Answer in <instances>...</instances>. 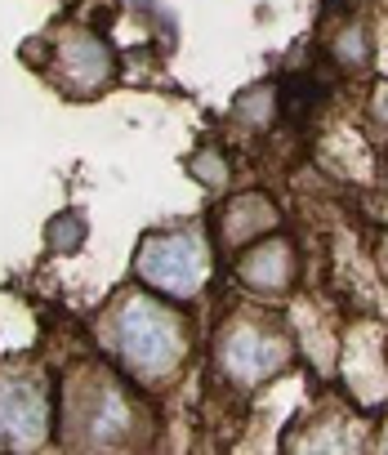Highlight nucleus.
<instances>
[{"mask_svg":"<svg viewBox=\"0 0 388 455\" xmlns=\"http://www.w3.org/2000/svg\"><path fill=\"white\" fill-rule=\"evenodd\" d=\"M112 344L134 375L165 379L187 353V331L165 304L147 295H125L112 313Z\"/></svg>","mask_w":388,"mask_h":455,"instance_id":"obj_1","label":"nucleus"},{"mask_svg":"<svg viewBox=\"0 0 388 455\" xmlns=\"http://www.w3.org/2000/svg\"><path fill=\"white\" fill-rule=\"evenodd\" d=\"M63 437L76 442V446H90V451L143 437L139 406L116 384V375H107L99 366L76 371V379L67 384V428H63Z\"/></svg>","mask_w":388,"mask_h":455,"instance_id":"obj_2","label":"nucleus"},{"mask_svg":"<svg viewBox=\"0 0 388 455\" xmlns=\"http://www.w3.org/2000/svg\"><path fill=\"white\" fill-rule=\"evenodd\" d=\"M134 268L147 286L178 295V299H192L206 286V246L192 233H152L139 246Z\"/></svg>","mask_w":388,"mask_h":455,"instance_id":"obj_3","label":"nucleus"},{"mask_svg":"<svg viewBox=\"0 0 388 455\" xmlns=\"http://www.w3.org/2000/svg\"><path fill=\"white\" fill-rule=\"evenodd\" d=\"M290 362V344L286 335L268 331L264 322L237 317L224 335H219V371L233 384H264L273 371H281Z\"/></svg>","mask_w":388,"mask_h":455,"instance_id":"obj_4","label":"nucleus"},{"mask_svg":"<svg viewBox=\"0 0 388 455\" xmlns=\"http://www.w3.org/2000/svg\"><path fill=\"white\" fill-rule=\"evenodd\" d=\"M50 428V402L41 379L32 375H5L0 379V442L14 451H32L45 442Z\"/></svg>","mask_w":388,"mask_h":455,"instance_id":"obj_5","label":"nucleus"},{"mask_svg":"<svg viewBox=\"0 0 388 455\" xmlns=\"http://www.w3.org/2000/svg\"><path fill=\"white\" fill-rule=\"evenodd\" d=\"M59 59H63V81H67V90L90 94V90H99V85L112 76V54H107V45L94 41L90 32L63 36Z\"/></svg>","mask_w":388,"mask_h":455,"instance_id":"obj_6","label":"nucleus"},{"mask_svg":"<svg viewBox=\"0 0 388 455\" xmlns=\"http://www.w3.org/2000/svg\"><path fill=\"white\" fill-rule=\"evenodd\" d=\"M295 273V255L286 242H264L242 259V282L255 291H286Z\"/></svg>","mask_w":388,"mask_h":455,"instance_id":"obj_7","label":"nucleus"},{"mask_svg":"<svg viewBox=\"0 0 388 455\" xmlns=\"http://www.w3.org/2000/svg\"><path fill=\"white\" fill-rule=\"evenodd\" d=\"M277 223V210L268 205V196H242L228 205V219H224V242H250L255 233H268Z\"/></svg>","mask_w":388,"mask_h":455,"instance_id":"obj_8","label":"nucleus"},{"mask_svg":"<svg viewBox=\"0 0 388 455\" xmlns=\"http://www.w3.org/2000/svg\"><path fill=\"white\" fill-rule=\"evenodd\" d=\"M317 103H321V81H317V76L299 72V76H290V81L281 85V112H286V116L304 121Z\"/></svg>","mask_w":388,"mask_h":455,"instance_id":"obj_9","label":"nucleus"},{"mask_svg":"<svg viewBox=\"0 0 388 455\" xmlns=\"http://www.w3.org/2000/svg\"><path fill=\"white\" fill-rule=\"evenodd\" d=\"M81 233H85L81 219H76V214H63V219L50 228V246H54V251H76V246H81Z\"/></svg>","mask_w":388,"mask_h":455,"instance_id":"obj_10","label":"nucleus"},{"mask_svg":"<svg viewBox=\"0 0 388 455\" xmlns=\"http://www.w3.org/2000/svg\"><path fill=\"white\" fill-rule=\"evenodd\" d=\"M379 116L388 121V90H379Z\"/></svg>","mask_w":388,"mask_h":455,"instance_id":"obj_11","label":"nucleus"}]
</instances>
